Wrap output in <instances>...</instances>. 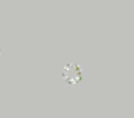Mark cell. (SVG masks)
Returning a JSON list of instances; mask_svg holds the SVG:
<instances>
[{
	"label": "cell",
	"mask_w": 134,
	"mask_h": 118,
	"mask_svg": "<svg viewBox=\"0 0 134 118\" xmlns=\"http://www.w3.org/2000/svg\"><path fill=\"white\" fill-rule=\"evenodd\" d=\"M62 76L65 82L71 85H75L83 79V69L76 63H68L65 65L62 71Z\"/></svg>",
	"instance_id": "obj_1"
}]
</instances>
